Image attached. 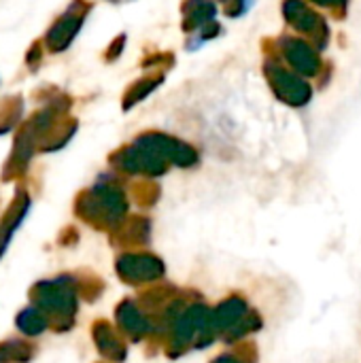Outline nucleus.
Returning <instances> with one entry per match:
<instances>
[{
  "label": "nucleus",
  "instance_id": "f257e3e1",
  "mask_svg": "<svg viewBox=\"0 0 361 363\" xmlns=\"http://www.w3.org/2000/svg\"><path fill=\"white\" fill-rule=\"evenodd\" d=\"M34 302L43 311H49L55 315H72L74 311V294L66 281H49V283L36 285Z\"/></svg>",
  "mask_w": 361,
  "mask_h": 363
},
{
  "label": "nucleus",
  "instance_id": "f03ea898",
  "mask_svg": "<svg viewBox=\"0 0 361 363\" xmlns=\"http://www.w3.org/2000/svg\"><path fill=\"white\" fill-rule=\"evenodd\" d=\"M26 211H28V200H26V198H19L17 204L13 206V211H9L6 217L2 219V223H0V253L4 251V247H6L9 238L13 236L15 228L21 223Z\"/></svg>",
  "mask_w": 361,
  "mask_h": 363
},
{
  "label": "nucleus",
  "instance_id": "7ed1b4c3",
  "mask_svg": "<svg viewBox=\"0 0 361 363\" xmlns=\"http://www.w3.org/2000/svg\"><path fill=\"white\" fill-rule=\"evenodd\" d=\"M17 325L23 334H30V336H36L40 334L45 328H47V319L45 315H40L36 308H28L23 311L19 317H17Z\"/></svg>",
  "mask_w": 361,
  "mask_h": 363
},
{
  "label": "nucleus",
  "instance_id": "20e7f679",
  "mask_svg": "<svg viewBox=\"0 0 361 363\" xmlns=\"http://www.w3.org/2000/svg\"><path fill=\"white\" fill-rule=\"evenodd\" d=\"M30 357V351L21 342H6L0 345V363L26 362Z\"/></svg>",
  "mask_w": 361,
  "mask_h": 363
}]
</instances>
